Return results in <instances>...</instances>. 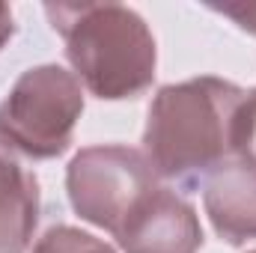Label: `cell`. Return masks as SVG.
Instances as JSON below:
<instances>
[{
    "mask_svg": "<svg viewBox=\"0 0 256 253\" xmlns=\"http://www.w3.org/2000/svg\"><path fill=\"white\" fill-rule=\"evenodd\" d=\"M248 96L250 90L212 74L161 86L143 128V152L155 173L191 190L218 167L238 158V128Z\"/></svg>",
    "mask_w": 256,
    "mask_h": 253,
    "instance_id": "obj_1",
    "label": "cell"
},
{
    "mask_svg": "<svg viewBox=\"0 0 256 253\" xmlns=\"http://www.w3.org/2000/svg\"><path fill=\"white\" fill-rule=\"evenodd\" d=\"M45 15L90 96L126 102L152 86L158 48L140 12L122 3H45Z\"/></svg>",
    "mask_w": 256,
    "mask_h": 253,
    "instance_id": "obj_2",
    "label": "cell"
},
{
    "mask_svg": "<svg viewBox=\"0 0 256 253\" xmlns=\"http://www.w3.org/2000/svg\"><path fill=\"white\" fill-rule=\"evenodd\" d=\"M84 86L57 63L27 68L0 102V143L24 158L51 161L72 146Z\"/></svg>",
    "mask_w": 256,
    "mask_h": 253,
    "instance_id": "obj_3",
    "label": "cell"
},
{
    "mask_svg": "<svg viewBox=\"0 0 256 253\" xmlns=\"http://www.w3.org/2000/svg\"><path fill=\"white\" fill-rule=\"evenodd\" d=\"M161 185L143 149L102 143L80 149L66 167V190L74 214L110 236L122 226L131 208Z\"/></svg>",
    "mask_w": 256,
    "mask_h": 253,
    "instance_id": "obj_4",
    "label": "cell"
},
{
    "mask_svg": "<svg viewBox=\"0 0 256 253\" xmlns=\"http://www.w3.org/2000/svg\"><path fill=\"white\" fill-rule=\"evenodd\" d=\"M114 238L122 253H200L202 226L179 190L158 185L131 208Z\"/></svg>",
    "mask_w": 256,
    "mask_h": 253,
    "instance_id": "obj_5",
    "label": "cell"
},
{
    "mask_svg": "<svg viewBox=\"0 0 256 253\" xmlns=\"http://www.w3.org/2000/svg\"><path fill=\"white\" fill-rule=\"evenodd\" d=\"M202 206L220 242L242 248L256 242V167L232 158L202 182Z\"/></svg>",
    "mask_w": 256,
    "mask_h": 253,
    "instance_id": "obj_6",
    "label": "cell"
},
{
    "mask_svg": "<svg viewBox=\"0 0 256 253\" xmlns=\"http://www.w3.org/2000/svg\"><path fill=\"white\" fill-rule=\"evenodd\" d=\"M39 226V179L0 143V253H27Z\"/></svg>",
    "mask_w": 256,
    "mask_h": 253,
    "instance_id": "obj_7",
    "label": "cell"
},
{
    "mask_svg": "<svg viewBox=\"0 0 256 253\" xmlns=\"http://www.w3.org/2000/svg\"><path fill=\"white\" fill-rule=\"evenodd\" d=\"M33 253H116V250L108 242H102V238L78 230V226L57 224L33 244Z\"/></svg>",
    "mask_w": 256,
    "mask_h": 253,
    "instance_id": "obj_8",
    "label": "cell"
},
{
    "mask_svg": "<svg viewBox=\"0 0 256 253\" xmlns=\"http://www.w3.org/2000/svg\"><path fill=\"white\" fill-rule=\"evenodd\" d=\"M238 158L250 161L256 167V90H250L248 104L242 110V128H238Z\"/></svg>",
    "mask_w": 256,
    "mask_h": 253,
    "instance_id": "obj_9",
    "label": "cell"
},
{
    "mask_svg": "<svg viewBox=\"0 0 256 253\" xmlns=\"http://www.w3.org/2000/svg\"><path fill=\"white\" fill-rule=\"evenodd\" d=\"M212 9L236 21L244 33L256 36V3H212Z\"/></svg>",
    "mask_w": 256,
    "mask_h": 253,
    "instance_id": "obj_10",
    "label": "cell"
},
{
    "mask_svg": "<svg viewBox=\"0 0 256 253\" xmlns=\"http://www.w3.org/2000/svg\"><path fill=\"white\" fill-rule=\"evenodd\" d=\"M15 36V18H12V9L6 3H0V51L9 45V39Z\"/></svg>",
    "mask_w": 256,
    "mask_h": 253,
    "instance_id": "obj_11",
    "label": "cell"
},
{
    "mask_svg": "<svg viewBox=\"0 0 256 253\" xmlns=\"http://www.w3.org/2000/svg\"><path fill=\"white\" fill-rule=\"evenodd\" d=\"M248 253H256V248H254V250H248Z\"/></svg>",
    "mask_w": 256,
    "mask_h": 253,
    "instance_id": "obj_12",
    "label": "cell"
}]
</instances>
